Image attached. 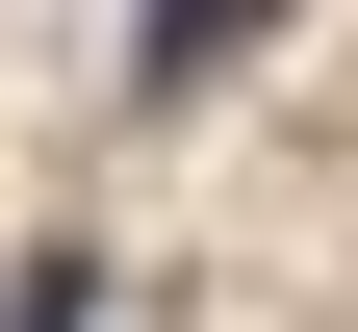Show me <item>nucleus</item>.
Returning <instances> with one entry per match:
<instances>
[{"instance_id": "1", "label": "nucleus", "mask_w": 358, "mask_h": 332, "mask_svg": "<svg viewBox=\"0 0 358 332\" xmlns=\"http://www.w3.org/2000/svg\"><path fill=\"white\" fill-rule=\"evenodd\" d=\"M256 26H282V0H154V26H128V52H154V103H179V77H231Z\"/></svg>"}]
</instances>
